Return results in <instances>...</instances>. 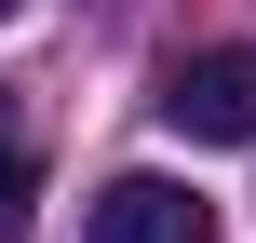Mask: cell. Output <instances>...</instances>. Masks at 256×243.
<instances>
[{
	"mask_svg": "<svg viewBox=\"0 0 256 243\" xmlns=\"http://www.w3.org/2000/svg\"><path fill=\"white\" fill-rule=\"evenodd\" d=\"M162 122H176L189 149H256V41L176 54V68H162Z\"/></svg>",
	"mask_w": 256,
	"mask_h": 243,
	"instance_id": "1",
	"label": "cell"
},
{
	"mask_svg": "<svg viewBox=\"0 0 256 243\" xmlns=\"http://www.w3.org/2000/svg\"><path fill=\"white\" fill-rule=\"evenodd\" d=\"M94 243H216V203L176 176H108L94 189Z\"/></svg>",
	"mask_w": 256,
	"mask_h": 243,
	"instance_id": "2",
	"label": "cell"
},
{
	"mask_svg": "<svg viewBox=\"0 0 256 243\" xmlns=\"http://www.w3.org/2000/svg\"><path fill=\"white\" fill-rule=\"evenodd\" d=\"M27 203H40V176H27V149H0V243L27 230Z\"/></svg>",
	"mask_w": 256,
	"mask_h": 243,
	"instance_id": "3",
	"label": "cell"
},
{
	"mask_svg": "<svg viewBox=\"0 0 256 243\" xmlns=\"http://www.w3.org/2000/svg\"><path fill=\"white\" fill-rule=\"evenodd\" d=\"M14 14H27V0H0V27H14Z\"/></svg>",
	"mask_w": 256,
	"mask_h": 243,
	"instance_id": "4",
	"label": "cell"
}]
</instances>
